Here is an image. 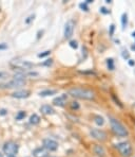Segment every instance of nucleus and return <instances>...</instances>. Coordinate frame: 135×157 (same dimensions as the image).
I'll return each instance as SVG.
<instances>
[{
	"instance_id": "obj_17",
	"label": "nucleus",
	"mask_w": 135,
	"mask_h": 157,
	"mask_svg": "<svg viewBox=\"0 0 135 157\" xmlns=\"http://www.w3.org/2000/svg\"><path fill=\"white\" fill-rule=\"evenodd\" d=\"M94 121H95V123L97 124V125H104V123H105L104 118L100 117V116H95L94 117Z\"/></svg>"
},
{
	"instance_id": "obj_1",
	"label": "nucleus",
	"mask_w": 135,
	"mask_h": 157,
	"mask_svg": "<svg viewBox=\"0 0 135 157\" xmlns=\"http://www.w3.org/2000/svg\"><path fill=\"white\" fill-rule=\"evenodd\" d=\"M69 94H71L74 98L82 99V100H92L94 99L95 94L91 89L87 88H80V87H75V88H71L69 90Z\"/></svg>"
},
{
	"instance_id": "obj_5",
	"label": "nucleus",
	"mask_w": 135,
	"mask_h": 157,
	"mask_svg": "<svg viewBox=\"0 0 135 157\" xmlns=\"http://www.w3.org/2000/svg\"><path fill=\"white\" fill-rule=\"evenodd\" d=\"M116 149L119 151L123 157H129L132 154V147L129 142H120V144H116Z\"/></svg>"
},
{
	"instance_id": "obj_26",
	"label": "nucleus",
	"mask_w": 135,
	"mask_h": 157,
	"mask_svg": "<svg viewBox=\"0 0 135 157\" xmlns=\"http://www.w3.org/2000/svg\"><path fill=\"white\" fill-rule=\"evenodd\" d=\"M114 29H115V26L111 25V27H110V35L111 36H113V34H114Z\"/></svg>"
},
{
	"instance_id": "obj_38",
	"label": "nucleus",
	"mask_w": 135,
	"mask_h": 157,
	"mask_svg": "<svg viewBox=\"0 0 135 157\" xmlns=\"http://www.w3.org/2000/svg\"><path fill=\"white\" fill-rule=\"evenodd\" d=\"M48 157H49V156H48ZM50 157H52V156H50Z\"/></svg>"
},
{
	"instance_id": "obj_37",
	"label": "nucleus",
	"mask_w": 135,
	"mask_h": 157,
	"mask_svg": "<svg viewBox=\"0 0 135 157\" xmlns=\"http://www.w3.org/2000/svg\"><path fill=\"white\" fill-rule=\"evenodd\" d=\"M8 157H15V156H8Z\"/></svg>"
},
{
	"instance_id": "obj_7",
	"label": "nucleus",
	"mask_w": 135,
	"mask_h": 157,
	"mask_svg": "<svg viewBox=\"0 0 135 157\" xmlns=\"http://www.w3.org/2000/svg\"><path fill=\"white\" fill-rule=\"evenodd\" d=\"M43 147H44L47 151H56L58 149V144H57L55 140L53 139H43L42 141Z\"/></svg>"
},
{
	"instance_id": "obj_11",
	"label": "nucleus",
	"mask_w": 135,
	"mask_h": 157,
	"mask_svg": "<svg viewBox=\"0 0 135 157\" xmlns=\"http://www.w3.org/2000/svg\"><path fill=\"white\" fill-rule=\"evenodd\" d=\"M48 151L44 147H37L33 151V156L34 157H48Z\"/></svg>"
},
{
	"instance_id": "obj_13",
	"label": "nucleus",
	"mask_w": 135,
	"mask_h": 157,
	"mask_svg": "<svg viewBox=\"0 0 135 157\" xmlns=\"http://www.w3.org/2000/svg\"><path fill=\"white\" fill-rule=\"evenodd\" d=\"M40 112L44 115H53L54 114V108L50 105H42L40 107Z\"/></svg>"
},
{
	"instance_id": "obj_34",
	"label": "nucleus",
	"mask_w": 135,
	"mask_h": 157,
	"mask_svg": "<svg viewBox=\"0 0 135 157\" xmlns=\"http://www.w3.org/2000/svg\"><path fill=\"white\" fill-rule=\"evenodd\" d=\"M131 49H132V50H135V46H132Z\"/></svg>"
},
{
	"instance_id": "obj_9",
	"label": "nucleus",
	"mask_w": 135,
	"mask_h": 157,
	"mask_svg": "<svg viewBox=\"0 0 135 157\" xmlns=\"http://www.w3.org/2000/svg\"><path fill=\"white\" fill-rule=\"evenodd\" d=\"M91 136L97 140H101V141L106 140V138H107V134L105 133L104 131L97 130V128H93V130L91 131Z\"/></svg>"
},
{
	"instance_id": "obj_20",
	"label": "nucleus",
	"mask_w": 135,
	"mask_h": 157,
	"mask_svg": "<svg viewBox=\"0 0 135 157\" xmlns=\"http://www.w3.org/2000/svg\"><path fill=\"white\" fill-rule=\"evenodd\" d=\"M27 114L24 112H19L17 115H16V120H22L23 118H26Z\"/></svg>"
},
{
	"instance_id": "obj_36",
	"label": "nucleus",
	"mask_w": 135,
	"mask_h": 157,
	"mask_svg": "<svg viewBox=\"0 0 135 157\" xmlns=\"http://www.w3.org/2000/svg\"><path fill=\"white\" fill-rule=\"evenodd\" d=\"M0 157H3V154H1V153H0Z\"/></svg>"
},
{
	"instance_id": "obj_19",
	"label": "nucleus",
	"mask_w": 135,
	"mask_h": 157,
	"mask_svg": "<svg viewBox=\"0 0 135 157\" xmlns=\"http://www.w3.org/2000/svg\"><path fill=\"white\" fill-rule=\"evenodd\" d=\"M107 66L110 70H114V61L113 59H107Z\"/></svg>"
},
{
	"instance_id": "obj_21",
	"label": "nucleus",
	"mask_w": 135,
	"mask_h": 157,
	"mask_svg": "<svg viewBox=\"0 0 135 157\" xmlns=\"http://www.w3.org/2000/svg\"><path fill=\"white\" fill-rule=\"evenodd\" d=\"M50 53H51V51L48 50V51H44L43 53H39V54H38V57H45V56H48Z\"/></svg>"
},
{
	"instance_id": "obj_2",
	"label": "nucleus",
	"mask_w": 135,
	"mask_h": 157,
	"mask_svg": "<svg viewBox=\"0 0 135 157\" xmlns=\"http://www.w3.org/2000/svg\"><path fill=\"white\" fill-rule=\"evenodd\" d=\"M110 123H111L112 131L115 135L119 136V137H126L128 135V131L125 128V125H123L115 118H110Z\"/></svg>"
},
{
	"instance_id": "obj_23",
	"label": "nucleus",
	"mask_w": 135,
	"mask_h": 157,
	"mask_svg": "<svg viewBox=\"0 0 135 157\" xmlns=\"http://www.w3.org/2000/svg\"><path fill=\"white\" fill-rule=\"evenodd\" d=\"M70 46L72 48H74V49H76V48L78 47V45H77V41H75V40H71L70 41Z\"/></svg>"
},
{
	"instance_id": "obj_6",
	"label": "nucleus",
	"mask_w": 135,
	"mask_h": 157,
	"mask_svg": "<svg viewBox=\"0 0 135 157\" xmlns=\"http://www.w3.org/2000/svg\"><path fill=\"white\" fill-rule=\"evenodd\" d=\"M24 84H26V80H23V78H14V80L5 83V84L0 85V86L4 87V88H17V87L23 86Z\"/></svg>"
},
{
	"instance_id": "obj_30",
	"label": "nucleus",
	"mask_w": 135,
	"mask_h": 157,
	"mask_svg": "<svg viewBox=\"0 0 135 157\" xmlns=\"http://www.w3.org/2000/svg\"><path fill=\"white\" fill-rule=\"evenodd\" d=\"M6 48H8V45H5V44H1V45H0V50L6 49Z\"/></svg>"
},
{
	"instance_id": "obj_25",
	"label": "nucleus",
	"mask_w": 135,
	"mask_h": 157,
	"mask_svg": "<svg viewBox=\"0 0 135 157\" xmlns=\"http://www.w3.org/2000/svg\"><path fill=\"white\" fill-rule=\"evenodd\" d=\"M8 77H9L8 72H3V71L0 72V78H8Z\"/></svg>"
},
{
	"instance_id": "obj_4",
	"label": "nucleus",
	"mask_w": 135,
	"mask_h": 157,
	"mask_svg": "<svg viewBox=\"0 0 135 157\" xmlns=\"http://www.w3.org/2000/svg\"><path fill=\"white\" fill-rule=\"evenodd\" d=\"M18 150H19V147H18L17 144L13 141H9L5 142L3 145V152L4 154H6L8 156H14L17 154Z\"/></svg>"
},
{
	"instance_id": "obj_31",
	"label": "nucleus",
	"mask_w": 135,
	"mask_h": 157,
	"mask_svg": "<svg viewBox=\"0 0 135 157\" xmlns=\"http://www.w3.org/2000/svg\"><path fill=\"white\" fill-rule=\"evenodd\" d=\"M129 65L130 66H134L135 65V62L133 61V59H130V61H129Z\"/></svg>"
},
{
	"instance_id": "obj_14",
	"label": "nucleus",
	"mask_w": 135,
	"mask_h": 157,
	"mask_svg": "<svg viewBox=\"0 0 135 157\" xmlns=\"http://www.w3.org/2000/svg\"><path fill=\"white\" fill-rule=\"evenodd\" d=\"M94 153L98 157H105L106 156V151L101 145H95L94 147Z\"/></svg>"
},
{
	"instance_id": "obj_27",
	"label": "nucleus",
	"mask_w": 135,
	"mask_h": 157,
	"mask_svg": "<svg viewBox=\"0 0 135 157\" xmlns=\"http://www.w3.org/2000/svg\"><path fill=\"white\" fill-rule=\"evenodd\" d=\"M123 59H129V56H130V55H129V53H128L127 51H123Z\"/></svg>"
},
{
	"instance_id": "obj_10",
	"label": "nucleus",
	"mask_w": 135,
	"mask_h": 157,
	"mask_svg": "<svg viewBox=\"0 0 135 157\" xmlns=\"http://www.w3.org/2000/svg\"><path fill=\"white\" fill-rule=\"evenodd\" d=\"M67 100H68V96L67 94H61V96L57 97V98H55L53 100V104L56 105V106H65L66 103H67Z\"/></svg>"
},
{
	"instance_id": "obj_15",
	"label": "nucleus",
	"mask_w": 135,
	"mask_h": 157,
	"mask_svg": "<svg viewBox=\"0 0 135 157\" xmlns=\"http://www.w3.org/2000/svg\"><path fill=\"white\" fill-rule=\"evenodd\" d=\"M40 122V118L38 115L36 114H33L31 117H30V123L33 124V125H35V124H38Z\"/></svg>"
},
{
	"instance_id": "obj_12",
	"label": "nucleus",
	"mask_w": 135,
	"mask_h": 157,
	"mask_svg": "<svg viewBox=\"0 0 135 157\" xmlns=\"http://www.w3.org/2000/svg\"><path fill=\"white\" fill-rule=\"evenodd\" d=\"M30 92L29 90H18V91H15L12 94V97L13 98H16V99H24V98H27L30 96Z\"/></svg>"
},
{
	"instance_id": "obj_8",
	"label": "nucleus",
	"mask_w": 135,
	"mask_h": 157,
	"mask_svg": "<svg viewBox=\"0 0 135 157\" xmlns=\"http://www.w3.org/2000/svg\"><path fill=\"white\" fill-rule=\"evenodd\" d=\"M74 27L75 24L73 20H69L65 26V37L70 38L73 35V32H74Z\"/></svg>"
},
{
	"instance_id": "obj_16",
	"label": "nucleus",
	"mask_w": 135,
	"mask_h": 157,
	"mask_svg": "<svg viewBox=\"0 0 135 157\" xmlns=\"http://www.w3.org/2000/svg\"><path fill=\"white\" fill-rule=\"evenodd\" d=\"M56 90H50V89H47V90H42L39 92V96L41 97H48V96H52V94H56Z\"/></svg>"
},
{
	"instance_id": "obj_35",
	"label": "nucleus",
	"mask_w": 135,
	"mask_h": 157,
	"mask_svg": "<svg viewBox=\"0 0 135 157\" xmlns=\"http://www.w3.org/2000/svg\"><path fill=\"white\" fill-rule=\"evenodd\" d=\"M132 36H133V37H135V32H133V33H132Z\"/></svg>"
},
{
	"instance_id": "obj_33",
	"label": "nucleus",
	"mask_w": 135,
	"mask_h": 157,
	"mask_svg": "<svg viewBox=\"0 0 135 157\" xmlns=\"http://www.w3.org/2000/svg\"><path fill=\"white\" fill-rule=\"evenodd\" d=\"M92 2H93V0H87V1L84 2V3H86V4H89V3H92Z\"/></svg>"
},
{
	"instance_id": "obj_18",
	"label": "nucleus",
	"mask_w": 135,
	"mask_h": 157,
	"mask_svg": "<svg viewBox=\"0 0 135 157\" xmlns=\"http://www.w3.org/2000/svg\"><path fill=\"white\" fill-rule=\"evenodd\" d=\"M127 24H128V15L126 13H123L122 15V26H123V29H125L127 27Z\"/></svg>"
},
{
	"instance_id": "obj_29",
	"label": "nucleus",
	"mask_w": 135,
	"mask_h": 157,
	"mask_svg": "<svg viewBox=\"0 0 135 157\" xmlns=\"http://www.w3.org/2000/svg\"><path fill=\"white\" fill-rule=\"evenodd\" d=\"M52 64V59H48L47 62H45V63H43L42 65H44V66H50Z\"/></svg>"
},
{
	"instance_id": "obj_22",
	"label": "nucleus",
	"mask_w": 135,
	"mask_h": 157,
	"mask_svg": "<svg viewBox=\"0 0 135 157\" xmlns=\"http://www.w3.org/2000/svg\"><path fill=\"white\" fill-rule=\"evenodd\" d=\"M71 107H72V109H78V108H79V104L77 102H72V104H71Z\"/></svg>"
},
{
	"instance_id": "obj_3",
	"label": "nucleus",
	"mask_w": 135,
	"mask_h": 157,
	"mask_svg": "<svg viewBox=\"0 0 135 157\" xmlns=\"http://www.w3.org/2000/svg\"><path fill=\"white\" fill-rule=\"evenodd\" d=\"M10 65L14 67V68L22 69V70H29V69L34 67L33 63L27 62V61H23V59H13V61H11Z\"/></svg>"
},
{
	"instance_id": "obj_32",
	"label": "nucleus",
	"mask_w": 135,
	"mask_h": 157,
	"mask_svg": "<svg viewBox=\"0 0 135 157\" xmlns=\"http://www.w3.org/2000/svg\"><path fill=\"white\" fill-rule=\"evenodd\" d=\"M5 114H6V110H4V109L0 110V115H5Z\"/></svg>"
},
{
	"instance_id": "obj_28",
	"label": "nucleus",
	"mask_w": 135,
	"mask_h": 157,
	"mask_svg": "<svg viewBox=\"0 0 135 157\" xmlns=\"http://www.w3.org/2000/svg\"><path fill=\"white\" fill-rule=\"evenodd\" d=\"M100 12H101L102 14H109V11L107 10L106 8H104V6H102V8L100 9Z\"/></svg>"
},
{
	"instance_id": "obj_24",
	"label": "nucleus",
	"mask_w": 135,
	"mask_h": 157,
	"mask_svg": "<svg viewBox=\"0 0 135 157\" xmlns=\"http://www.w3.org/2000/svg\"><path fill=\"white\" fill-rule=\"evenodd\" d=\"M79 6H80V9H82L83 11H89V9H88V6H87V4L86 3H80L79 4Z\"/></svg>"
}]
</instances>
